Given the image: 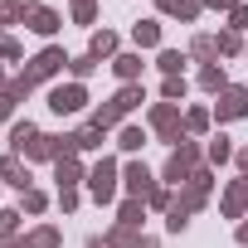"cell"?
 Masks as SVG:
<instances>
[{"label": "cell", "instance_id": "cell-36", "mask_svg": "<svg viewBox=\"0 0 248 248\" xmlns=\"http://www.w3.org/2000/svg\"><path fill=\"white\" fill-rule=\"evenodd\" d=\"M238 49H243V44H238V34H233V30H224V34H219V54H238Z\"/></svg>", "mask_w": 248, "mask_h": 248}, {"label": "cell", "instance_id": "cell-12", "mask_svg": "<svg viewBox=\"0 0 248 248\" xmlns=\"http://www.w3.org/2000/svg\"><path fill=\"white\" fill-rule=\"evenodd\" d=\"M112 68H117V78H122V83H137V78H141V54H117V59H112Z\"/></svg>", "mask_w": 248, "mask_h": 248}, {"label": "cell", "instance_id": "cell-38", "mask_svg": "<svg viewBox=\"0 0 248 248\" xmlns=\"http://www.w3.org/2000/svg\"><path fill=\"white\" fill-rule=\"evenodd\" d=\"M59 204L63 209H78V190H59Z\"/></svg>", "mask_w": 248, "mask_h": 248}, {"label": "cell", "instance_id": "cell-29", "mask_svg": "<svg viewBox=\"0 0 248 248\" xmlns=\"http://www.w3.org/2000/svg\"><path fill=\"white\" fill-rule=\"evenodd\" d=\"M25 10H30V5H20V0H5V5H0V25H15V20H25Z\"/></svg>", "mask_w": 248, "mask_h": 248}, {"label": "cell", "instance_id": "cell-5", "mask_svg": "<svg viewBox=\"0 0 248 248\" xmlns=\"http://www.w3.org/2000/svg\"><path fill=\"white\" fill-rule=\"evenodd\" d=\"M83 102H88V88L83 83H68V88H54L49 93V107L63 117V112H83Z\"/></svg>", "mask_w": 248, "mask_h": 248}, {"label": "cell", "instance_id": "cell-21", "mask_svg": "<svg viewBox=\"0 0 248 248\" xmlns=\"http://www.w3.org/2000/svg\"><path fill=\"white\" fill-rule=\"evenodd\" d=\"M34 137H39V132L30 127V122H15V132H10V146H15V156H25V146H30Z\"/></svg>", "mask_w": 248, "mask_h": 248}, {"label": "cell", "instance_id": "cell-34", "mask_svg": "<svg viewBox=\"0 0 248 248\" xmlns=\"http://www.w3.org/2000/svg\"><path fill=\"white\" fill-rule=\"evenodd\" d=\"M146 204H151V209H170L175 200H170V190H161V185H156V190L146 195Z\"/></svg>", "mask_w": 248, "mask_h": 248}, {"label": "cell", "instance_id": "cell-27", "mask_svg": "<svg viewBox=\"0 0 248 248\" xmlns=\"http://www.w3.org/2000/svg\"><path fill=\"white\" fill-rule=\"evenodd\" d=\"M68 68H73V78L83 83V78H88V73L97 68V59H93V54H78V59H68Z\"/></svg>", "mask_w": 248, "mask_h": 248}, {"label": "cell", "instance_id": "cell-7", "mask_svg": "<svg viewBox=\"0 0 248 248\" xmlns=\"http://www.w3.org/2000/svg\"><path fill=\"white\" fill-rule=\"evenodd\" d=\"M122 185H127V195H132V200H146V195L156 190V180H151V170H146L141 161H132L127 170H122Z\"/></svg>", "mask_w": 248, "mask_h": 248}, {"label": "cell", "instance_id": "cell-30", "mask_svg": "<svg viewBox=\"0 0 248 248\" xmlns=\"http://www.w3.org/2000/svg\"><path fill=\"white\" fill-rule=\"evenodd\" d=\"M73 20L78 25H93L97 20V5H93V0H73Z\"/></svg>", "mask_w": 248, "mask_h": 248}, {"label": "cell", "instance_id": "cell-3", "mask_svg": "<svg viewBox=\"0 0 248 248\" xmlns=\"http://www.w3.org/2000/svg\"><path fill=\"white\" fill-rule=\"evenodd\" d=\"M151 127H156L166 141H185V137H180V107H175V102H156V107H151Z\"/></svg>", "mask_w": 248, "mask_h": 248}, {"label": "cell", "instance_id": "cell-39", "mask_svg": "<svg viewBox=\"0 0 248 248\" xmlns=\"http://www.w3.org/2000/svg\"><path fill=\"white\" fill-rule=\"evenodd\" d=\"M10 112H15V102H10V97H5V93H0V122H5V117H10Z\"/></svg>", "mask_w": 248, "mask_h": 248}, {"label": "cell", "instance_id": "cell-11", "mask_svg": "<svg viewBox=\"0 0 248 248\" xmlns=\"http://www.w3.org/2000/svg\"><path fill=\"white\" fill-rule=\"evenodd\" d=\"M243 209H248V180H233L229 195H224V214L229 219H243Z\"/></svg>", "mask_w": 248, "mask_h": 248}, {"label": "cell", "instance_id": "cell-33", "mask_svg": "<svg viewBox=\"0 0 248 248\" xmlns=\"http://www.w3.org/2000/svg\"><path fill=\"white\" fill-rule=\"evenodd\" d=\"M44 204H49L44 190H25V209H30V214H44Z\"/></svg>", "mask_w": 248, "mask_h": 248}, {"label": "cell", "instance_id": "cell-17", "mask_svg": "<svg viewBox=\"0 0 248 248\" xmlns=\"http://www.w3.org/2000/svg\"><path fill=\"white\" fill-rule=\"evenodd\" d=\"M200 88H204V93H224V88H229V83H224V68H219V63H204V68H200Z\"/></svg>", "mask_w": 248, "mask_h": 248}, {"label": "cell", "instance_id": "cell-25", "mask_svg": "<svg viewBox=\"0 0 248 248\" xmlns=\"http://www.w3.org/2000/svg\"><path fill=\"white\" fill-rule=\"evenodd\" d=\"M204 156H209L214 166H219V161H229V156H233V146H229V137H214V141L204 146Z\"/></svg>", "mask_w": 248, "mask_h": 248}, {"label": "cell", "instance_id": "cell-41", "mask_svg": "<svg viewBox=\"0 0 248 248\" xmlns=\"http://www.w3.org/2000/svg\"><path fill=\"white\" fill-rule=\"evenodd\" d=\"M5 248H34L30 238H5Z\"/></svg>", "mask_w": 248, "mask_h": 248}, {"label": "cell", "instance_id": "cell-40", "mask_svg": "<svg viewBox=\"0 0 248 248\" xmlns=\"http://www.w3.org/2000/svg\"><path fill=\"white\" fill-rule=\"evenodd\" d=\"M204 5H214V10H233L238 0H204Z\"/></svg>", "mask_w": 248, "mask_h": 248}, {"label": "cell", "instance_id": "cell-2", "mask_svg": "<svg viewBox=\"0 0 248 248\" xmlns=\"http://www.w3.org/2000/svg\"><path fill=\"white\" fill-rule=\"evenodd\" d=\"M88 190H93V200H97V204H107V200L117 195V161H107V156H102V161L88 170Z\"/></svg>", "mask_w": 248, "mask_h": 248}, {"label": "cell", "instance_id": "cell-23", "mask_svg": "<svg viewBox=\"0 0 248 248\" xmlns=\"http://www.w3.org/2000/svg\"><path fill=\"white\" fill-rule=\"evenodd\" d=\"M204 127H209V112H204V107H190V112H185V132H190V137H200Z\"/></svg>", "mask_w": 248, "mask_h": 248}, {"label": "cell", "instance_id": "cell-8", "mask_svg": "<svg viewBox=\"0 0 248 248\" xmlns=\"http://www.w3.org/2000/svg\"><path fill=\"white\" fill-rule=\"evenodd\" d=\"M0 180L15 185V190H34V185H30V166H25L20 156H0Z\"/></svg>", "mask_w": 248, "mask_h": 248}, {"label": "cell", "instance_id": "cell-31", "mask_svg": "<svg viewBox=\"0 0 248 248\" xmlns=\"http://www.w3.org/2000/svg\"><path fill=\"white\" fill-rule=\"evenodd\" d=\"M161 97H166V102H180V97H185V78H166V83H161Z\"/></svg>", "mask_w": 248, "mask_h": 248}, {"label": "cell", "instance_id": "cell-15", "mask_svg": "<svg viewBox=\"0 0 248 248\" xmlns=\"http://www.w3.org/2000/svg\"><path fill=\"white\" fill-rule=\"evenodd\" d=\"M185 63H190V59H185V54H175V49H161V59H156V68H161L166 78H185V73H180Z\"/></svg>", "mask_w": 248, "mask_h": 248}, {"label": "cell", "instance_id": "cell-16", "mask_svg": "<svg viewBox=\"0 0 248 248\" xmlns=\"http://www.w3.org/2000/svg\"><path fill=\"white\" fill-rule=\"evenodd\" d=\"M88 54H93V59L117 54V34H112V30H97V34H93V44H88Z\"/></svg>", "mask_w": 248, "mask_h": 248}, {"label": "cell", "instance_id": "cell-9", "mask_svg": "<svg viewBox=\"0 0 248 248\" xmlns=\"http://www.w3.org/2000/svg\"><path fill=\"white\" fill-rule=\"evenodd\" d=\"M25 25H30L34 34H44V39H49V34L59 30V15H54L49 5H30V10H25Z\"/></svg>", "mask_w": 248, "mask_h": 248}, {"label": "cell", "instance_id": "cell-26", "mask_svg": "<svg viewBox=\"0 0 248 248\" xmlns=\"http://www.w3.org/2000/svg\"><path fill=\"white\" fill-rule=\"evenodd\" d=\"M107 243H112V248H132V243H137V229H127V224H117V229L107 233Z\"/></svg>", "mask_w": 248, "mask_h": 248}, {"label": "cell", "instance_id": "cell-35", "mask_svg": "<svg viewBox=\"0 0 248 248\" xmlns=\"http://www.w3.org/2000/svg\"><path fill=\"white\" fill-rule=\"evenodd\" d=\"M229 30H233V34L248 30V5H233V10H229Z\"/></svg>", "mask_w": 248, "mask_h": 248}, {"label": "cell", "instance_id": "cell-28", "mask_svg": "<svg viewBox=\"0 0 248 248\" xmlns=\"http://www.w3.org/2000/svg\"><path fill=\"white\" fill-rule=\"evenodd\" d=\"M30 243H34V248H59V229H49V224H44V229H34V233H30Z\"/></svg>", "mask_w": 248, "mask_h": 248}, {"label": "cell", "instance_id": "cell-13", "mask_svg": "<svg viewBox=\"0 0 248 248\" xmlns=\"http://www.w3.org/2000/svg\"><path fill=\"white\" fill-rule=\"evenodd\" d=\"M132 39H137L141 49H156V44H161V25H156V20H137V25H132Z\"/></svg>", "mask_w": 248, "mask_h": 248}, {"label": "cell", "instance_id": "cell-19", "mask_svg": "<svg viewBox=\"0 0 248 248\" xmlns=\"http://www.w3.org/2000/svg\"><path fill=\"white\" fill-rule=\"evenodd\" d=\"M117 146H122V151H141V146H146V132H141V127H122V132H117Z\"/></svg>", "mask_w": 248, "mask_h": 248}, {"label": "cell", "instance_id": "cell-37", "mask_svg": "<svg viewBox=\"0 0 248 248\" xmlns=\"http://www.w3.org/2000/svg\"><path fill=\"white\" fill-rule=\"evenodd\" d=\"M0 59H20V39H10V34H0Z\"/></svg>", "mask_w": 248, "mask_h": 248}, {"label": "cell", "instance_id": "cell-43", "mask_svg": "<svg viewBox=\"0 0 248 248\" xmlns=\"http://www.w3.org/2000/svg\"><path fill=\"white\" fill-rule=\"evenodd\" d=\"M238 243H248V219H243V224H238Z\"/></svg>", "mask_w": 248, "mask_h": 248}, {"label": "cell", "instance_id": "cell-44", "mask_svg": "<svg viewBox=\"0 0 248 248\" xmlns=\"http://www.w3.org/2000/svg\"><path fill=\"white\" fill-rule=\"evenodd\" d=\"M88 248H112V243L107 238H88Z\"/></svg>", "mask_w": 248, "mask_h": 248}, {"label": "cell", "instance_id": "cell-1", "mask_svg": "<svg viewBox=\"0 0 248 248\" xmlns=\"http://www.w3.org/2000/svg\"><path fill=\"white\" fill-rule=\"evenodd\" d=\"M195 170H200V146H195V141H180V146L170 151V161H166V180H170V185H190Z\"/></svg>", "mask_w": 248, "mask_h": 248}, {"label": "cell", "instance_id": "cell-46", "mask_svg": "<svg viewBox=\"0 0 248 248\" xmlns=\"http://www.w3.org/2000/svg\"><path fill=\"white\" fill-rule=\"evenodd\" d=\"M5 83H10V78H5V68H0V93H5Z\"/></svg>", "mask_w": 248, "mask_h": 248}, {"label": "cell", "instance_id": "cell-14", "mask_svg": "<svg viewBox=\"0 0 248 248\" xmlns=\"http://www.w3.org/2000/svg\"><path fill=\"white\" fill-rule=\"evenodd\" d=\"M200 5H204V0H161V10H166V15H175V20H185V25L200 15Z\"/></svg>", "mask_w": 248, "mask_h": 248}, {"label": "cell", "instance_id": "cell-6", "mask_svg": "<svg viewBox=\"0 0 248 248\" xmlns=\"http://www.w3.org/2000/svg\"><path fill=\"white\" fill-rule=\"evenodd\" d=\"M219 122H233V117H248V88H224L219 93V107H214Z\"/></svg>", "mask_w": 248, "mask_h": 248}, {"label": "cell", "instance_id": "cell-4", "mask_svg": "<svg viewBox=\"0 0 248 248\" xmlns=\"http://www.w3.org/2000/svg\"><path fill=\"white\" fill-rule=\"evenodd\" d=\"M59 68H68V54H63V49H54V44H49V49H44V54H34V63H30V68H25V73H30V78H34V83H44V78H54V73H59Z\"/></svg>", "mask_w": 248, "mask_h": 248}, {"label": "cell", "instance_id": "cell-42", "mask_svg": "<svg viewBox=\"0 0 248 248\" xmlns=\"http://www.w3.org/2000/svg\"><path fill=\"white\" fill-rule=\"evenodd\" d=\"M238 170H243V175H248V146H243V151H238Z\"/></svg>", "mask_w": 248, "mask_h": 248}, {"label": "cell", "instance_id": "cell-32", "mask_svg": "<svg viewBox=\"0 0 248 248\" xmlns=\"http://www.w3.org/2000/svg\"><path fill=\"white\" fill-rule=\"evenodd\" d=\"M15 229H20V214L15 209H0V238H15Z\"/></svg>", "mask_w": 248, "mask_h": 248}, {"label": "cell", "instance_id": "cell-18", "mask_svg": "<svg viewBox=\"0 0 248 248\" xmlns=\"http://www.w3.org/2000/svg\"><path fill=\"white\" fill-rule=\"evenodd\" d=\"M73 141H78V151H97V146H102V127H97V122H88L83 132H73Z\"/></svg>", "mask_w": 248, "mask_h": 248}, {"label": "cell", "instance_id": "cell-45", "mask_svg": "<svg viewBox=\"0 0 248 248\" xmlns=\"http://www.w3.org/2000/svg\"><path fill=\"white\" fill-rule=\"evenodd\" d=\"M132 248H156V238H137V243H132Z\"/></svg>", "mask_w": 248, "mask_h": 248}, {"label": "cell", "instance_id": "cell-24", "mask_svg": "<svg viewBox=\"0 0 248 248\" xmlns=\"http://www.w3.org/2000/svg\"><path fill=\"white\" fill-rule=\"evenodd\" d=\"M195 59H219V34H200L195 39Z\"/></svg>", "mask_w": 248, "mask_h": 248}, {"label": "cell", "instance_id": "cell-22", "mask_svg": "<svg viewBox=\"0 0 248 248\" xmlns=\"http://www.w3.org/2000/svg\"><path fill=\"white\" fill-rule=\"evenodd\" d=\"M30 93H34V78H30V73H20V78L5 83V97H10V102H20V97H30Z\"/></svg>", "mask_w": 248, "mask_h": 248}, {"label": "cell", "instance_id": "cell-20", "mask_svg": "<svg viewBox=\"0 0 248 248\" xmlns=\"http://www.w3.org/2000/svg\"><path fill=\"white\" fill-rule=\"evenodd\" d=\"M141 214H146V200H127V204H122V214H117V224L137 229V224H141Z\"/></svg>", "mask_w": 248, "mask_h": 248}, {"label": "cell", "instance_id": "cell-10", "mask_svg": "<svg viewBox=\"0 0 248 248\" xmlns=\"http://www.w3.org/2000/svg\"><path fill=\"white\" fill-rule=\"evenodd\" d=\"M54 175H59V190H78V180H88V175H83V166H78V156L54 161Z\"/></svg>", "mask_w": 248, "mask_h": 248}]
</instances>
